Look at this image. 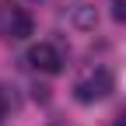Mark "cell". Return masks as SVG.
<instances>
[{"label": "cell", "instance_id": "2", "mask_svg": "<svg viewBox=\"0 0 126 126\" xmlns=\"http://www.w3.org/2000/svg\"><path fill=\"white\" fill-rule=\"evenodd\" d=\"M28 63H32L35 70H42V74H60V70H63V60H60V53H56V46H49V42L32 46V49H28Z\"/></svg>", "mask_w": 126, "mask_h": 126}, {"label": "cell", "instance_id": "6", "mask_svg": "<svg viewBox=\"0 0 126 126\" xmlns=\"http://www.w3.org/2000/svg\"><path fill=\"white\" fill-rule=\"evenodd\" d=\"M4 116H7V94H4V88H0V123H4Z\"/></svg>", "mask_w": 126, "mask_h": 126}, {"label": "cell", "instance_id": "1", "mask_svg": "<svg viewBox=\"0 0 126 126\" xmlns=\"http://www.w3.org/2000/svg\"><path fill=\"white\" fill-rule=\"evenodd\" d=\"M109 91H112V74H109V70H94L91 77L77 81V88H74V98L81 102V105H94V102L109 98Z\"/></svg>", "mask_w": 126, "mask_h": 126}, {"label": "cell", "instance_id": "3", "mask_svg": "<svg viewBox=\"0 0 126 126\" xmlns=\"http://www.w3.org/2000/svg\"><path fill=\"white\" fill-rule=\"evenodd\" d=\"M4 32H7L11 39H28V35H32V14L21 11V7H11V11H7V25H4Z\"/></svg>", "mask_w": 126, "mask_h": 126}, {"label": "cell", "instance_id": "5", "mask_svg": "<svg viewBox=\"0 0 126 126\" xmlns=\"http://www.w3.org/2000/svg\"><path fill=\"white\" fill-rule=\"evenodd\" d=\"M112 18L119 25H126V0H116V4H112Z\"/></svg>", "mask_w": 126, "mask_h": 126}, {"label": "cell", "instance_id": "7", "mask_svg": "<svg viewBox=\"0 0 126 126\" xmlns=\"http://www.w3.org/2000/svg\"><path fill=\"white\" fill-rule=\"evenodd\" d=\"M116 126H126V116H119V119H116Z\"/></svg>", "mask_w": 126, "mask_h": 126}, {"label": "cell", "instance_id": "4", "mask_svg": "<svg viewBox=\"0 0 126 126\" xmlns=\"http://www.w3.org/2000/svg\"><path fill=\"white\" fill-rule=\"evenodd\" d=\"M94 21H98L94 7H88V4H77V7H74V25H77V28H94Z\"/></svg>", "mask_w": 126, "mask_h": 126}]
</instances>
